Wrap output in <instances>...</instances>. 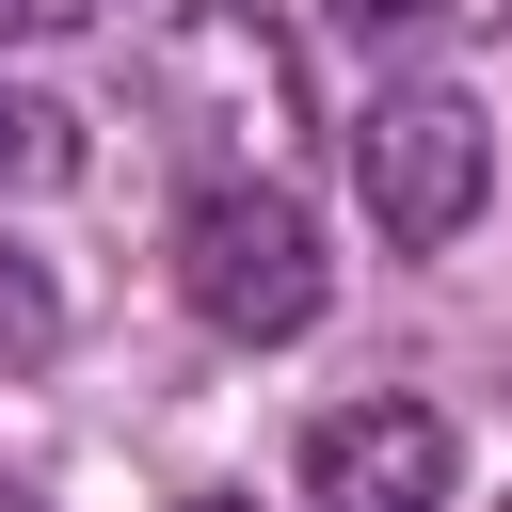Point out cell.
<instances>
[{
	"label": "cell",
	"mask_w": 512,
	"mask_h": 512,
	"mask_svg": "<svg viewBox=\"0 0 512 512\" xmlns=\"http://www.w3.org/2000/svg\"><path fill=\"white\" fill-rule=\"evenodd\" d=\"M176 288H192L208 336L272 352V336H304V320L336 304V256H320V224L288 208V176H208V192L176 208Z\"/></svg>",
	"instance_id": "cell-1"
},
{
	"label": "cell",
	"mask_w": 512,
	"mask_h": 512,
	"mask_svg": "<svg viewBox=\"0 0 512 512\" xmlns=\"http://www.w3.org/2000/svg\"><path fill=\"white\" fill-rule=\"evenodd\" d=\"M352 192H368V224H384L400 256H448V240L480 224V192H496V128H480V96H448V80L368 96V128H352Z\"/></svg>",
	"instance_id": "cell-2"
},
{
	"label": "cell",
	"mask_w": 512,
	"mask_h": 512,
	"mask_svg": "<svg viewBox=\"0 0 512 512\" xmlns=\"http://www.w3.org/2000/svg\"><path fill=\"white\" fill-rule=\"evenodd\" d=\"M160 96L192 112V144H240L256 176H272L288 128H304V80H288V48L256 32V0H192L176 48H160Z\"/></svg>",
	"instance_id": "cell-3"
},
{
	"label": "cell",
	"mask_w": 512,
	"mask_h": 512,
	"mask_svg": "<svg viewBox=\"0 0 512 512\" xmlns=\"http://www.w3.org/2000/svg\"><path fill=\"white\" fill-rule=\"evenodd\" d=\"M464 480V432L432 400H336L304 432V512H448Z\"/></svg>",
	"instance_id": "cell-4"
},
{
	"label": "cell",
	"mask_w": 512,
	"mask_h": 512,
	"mask_svg": "<svg viewBox=\"0 0 512 512\" xmlns=\"http://www.w3.org/2000/svg\"><path fill=\"white\" fill-rule=\"evenodd\" d=\"M48 352H64V288H48L32 256H0V384H16V368H48Z\"/></svg>",
	"instance_id": "cell-5"
},
{
	"label": "cell",
	"mask_w": 512,
	"mask_h": 512,
	"mask_svg": "<svg viewBox=\"0 0 512 512\" xmlns=\"http://www.w3.org/2000/svg\"><path fill=\"white\" fill-rule=\"evenodd\" d=\"M48 176H80V128L32 112V96H0V192H48Z\"/></svg>",
	"instance_id": "cell-6"
},
{
	"label": "cell",
	"mask_w": 512,
	"mask_h": 512,
	"mask_svg": "<svg viewBox=\"0 0 512 512\" xmlns=\"http://www.w3.org/2000/svg\"><path fill=\"white\" fill-rule=\"evenodd\" d=\"M320 16H336V32H352V48H416V32H432V16H448V0H320Z\"/></svg>",
	"instance_id": "cell-7"
},
{
	"label": "cell",
	"mask_w": 512,
	"mask_h": 512,
	"mask_svg": "<svg viewBox=\"0 0 512 512\" xmlns=\"http://www.w3.org/2000/svg\"><path fill=\"white\" fill-rule=\"evenodd\" d=\"M0 32L16 48H64V32H96V0H0Z\"/></svg>",
	"instance_id": "cell-8"
},
{
	"label": "cell",
	"mask_w": 512,
	"mask_h": 512,
	"mask_svg": "<svg viewBox=\"0 0 512 512\" xmlns=\"http://www.w3.org/2000/svg\"><path fill=\"white\" fill-rule=\"evenodd\" d=\"M0 512H32V496H16V480H0Z\"/></svg>",
	"instance_id": "cell-9"
},
{
	"label": "cell",
	"mask_w": 512,
	"mask_h": 512,
	"mask_svg": "<svg viewBox=\"0 0 512 512\" xmlns=\"http://www.w3.org/2000/svg\"><path fill=\"white\" fill-rule=\"evenodd\" d=\"M192 512H240V496H192Z\"/></svg>",
	"instance_id": "cell-10"
},
{
	"label": "cell",
	"mask_w": 512,
	"mask_h": 512,
	"mask_svg": "<svg viewBox=\"0 0 512 512\" xmlns=\"http://www.w3.org/2000/svg\"><path fill=\"white\" fill-rule=\"evenodd\" d=\"M496 512H512V496H496Z\"/></svg>",
	"instance_id": "cell-11"
}]
</instances>
